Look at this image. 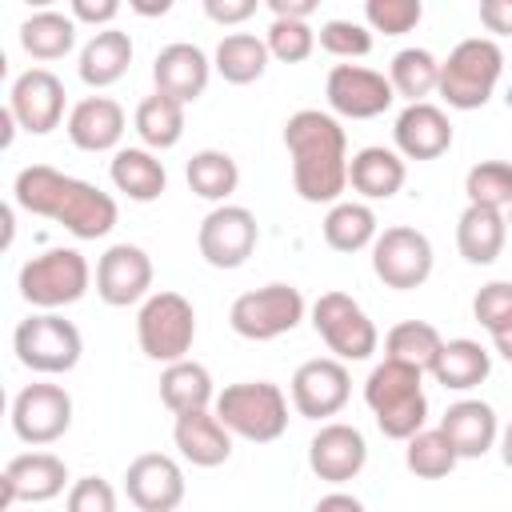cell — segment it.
Listing matches in <instances>:
<instances>
[{
	"label": "cell",
	"mask_w": 512,
	"mask_h": 512,
	"mask_svg": "<svg viewBox=\"0 0 512 512\" xmlns=\"http://www.w3.org/2000/svg\"><path fill=\"white\" fill-rule=\"evenodd\" d=\"M304 292L296 284H264V288H252V292H240L228 308V324L236 336L244 340H276L284 332H292L300 320H304Z\"/></svg>",
	"instance_id": "cell-9"
},
{
	"label": "cell",
	"mask_w": 512,
	"mask_h": 512,
	"mask_svg": "<svg viewBox=\"0 0 512 512\" xmlns=\"http://www.w3.org/2000/svg\"><path fill=\"white\" fill-rule=\"evenodd\" d=\"M292 408L304 416V420H328L336 416L348 396H352V376L344 368V360L336 356H316V360H304L296 372H292Z\"/></svg>",
	"instance_id": "cell-15"
},
{
	"label": "cell",
	"mask_w": 512,
	"mask_h": 512,
	"mask_svg": "<svg viewBox=\"0 0 512 512\" xmlns=\"http://www.w3.org/2000/svg\"><path fill=\"white\" fill-rule=\"evenodd\" d=\"M368 464V440L356 424L344 420H328L320 424V432L308 440V468L328 480V484H348L364 472Z\"/></svg>",
	"instance_id": "cell-20"
},
{
	"label": "cell",
	"mask_w": 512,
	"mask_h": 512,
	"mask_svg": "<svg viewBox=\"0 0 512 512\" xmlns=\"http://www.w3.org/2000/svg\"><path fill=\"white\" fill-rule=\"evenodd\" d=\"M184 180L200 200L228 204V196L240 188V164L224 148H200L184 164Z\"/></svg>",
	"instance_id": "cell-35"
},
{
	"label": "cell",
	"mask_w": 512,
	"mask_h": 512,
	"mask_svg": "<svg viewBox=\"0 0 512 512\" xmlns=\"http://www.w3.org/2000/svg\"><path fill=\"white\" fill-rule=\"evenodd\" d=\"M172 440H176L180 456H184L192 468H220V464L232 456V432L216 420L212 408L176 416Z\"/></svg>",
	"instance_id": "cell-25"
},
{
	"label": "cell",
	"mask_w": 512,
	"mask_h": 512,
	"mask_svg": "<svg viewBox=\"0 0 512 512\" xmlns=\"http://www.w3.org/2000/svg\"><path fill=\"white\" fill-rule=\"evenodd\" d=\"M364 404L376 416V428L388 440H412L428 424L424 372L400 360H380L364 380Z\"/></svg>",
	"instance_id": "cell-3"
},
{
	"label": "cell",
	"mask_w": 512,
	"mask_h": 512,
	"mask_svg": "<svg viewBox=\"0 0 512 512\" xmlns=\"http://www.w3.org/2000/svg\"><path fill=\"white\" fill-rule=\"evenodd\" d=\"M16 284H20L24 304H32L36 312H56V308L76 304L88 292L92 268H88L84 252H76V248H48L20 268Z\"/></svg>",
	"instance_id": "cell-7"
},
{
	"label": "cell",
	"mask_w": 512,
	"mask_h": 512,
	"mask_svg": "<svg viewBox=\"0 0 512 512\" xmlns=\"http://www.w3.org/2000/svg\"><path fill=\"white\" fill-rule=\"evenodd\" d=\"M312 512H368V508H364V500H356L352 492H328V496L316 500Z\"/></svg>",
	"instance_id": "cell-50"
},
{
	"label": "cell",
	"mask_w": 512,
	"mask_h": 512,
	"mask_svg": "<svg viewBox=\"0 0 512 512\" xmlns=\"http://www.w3.org/2000/svg\"><path fill=\"white\" fill-rule=\"evenodd\" d=\"M440 432L452 440L460 460H480L500 440V420H496V408L484 400H456L440 416Z\"/></svg>",
	"instance_id": "cell-24"
},
{
	"label": "cell",
	"mask_w": 512,
	"mask_h": 512,
	"mask_svg": "<svg viewBox=\"0 0 512 512\" xmlns=\"http://www.w3.org/2000/svg\"><path fill=\"white\" fill-rule=\"evenodd\" d=\"M504 220H508V228H512V208H508V216H504Z\"/></svg>",
	"instance_id": "cell-54"
},
{
	"label": "cell",
	"mask_w": 512,
	"mask_h": 512,
	"mask_svg": "<svg viewBox=\"0 0 512 512\" xmlns=\"http://www.w3.org/2000/svg\"><path fill=\"white\" fill-rule=\"evenodd\" d=\"M432 240L412 224H392L372 244V272L384 288L412 292L432 276Z\"/></svg>",
	"instance_id": "cell-11"
},
{
	"label": "cell",
	"mask_w": 512,
	"mask_h": 512,
	"mask_svg": "<svg viewBox=\"0 0 512 512\" xmlns=\"http://www.w3.org/2000/svg\"><path fill=\"white\" fill-rule=\"evenodd\" d=\"M132 128L140 136V144L148 152H164V148H176L180 136H184V104L164 96V92H152L136 104V116H132Z\"/></svg>",
	"instance_id": "cell-33"
},
{
	"label": "cell",
	"mask_w": 512,
	"mask_h": 512,
	"mask_svg": "<svg viewBox=\"0 0 512 512\" xmlns=\"http://www.w3.org/2000/svg\"><path fill=\"white\" fill-rule=\"evenodd\" d=\"M404 464L420 480H444L460 464V456L440 428H420L412 440H404Z\"/></svg>",
	"instance_id": "cell-39"
},
{
	"label": "cell",
	"mask_w": 512,
	"mask_h": 512,
	"mask_svg": "<svg viewBox=\"0 0 512 512\" xmlns=\"http://www.w3.org/2000/svg\"><path fill=\"white\" fill-rule=\"evenodd\" d=\"M488 372H492V352L480 340H468V336L444 340V348L432 364V380L452 388V392H468V388L484 384Z\"/></svg>",
	"instance_id": "cell-31"
},
{
	"label": "cell",
	"mask_w": 512,
	"mask_h": 512,
	"mask_svg": "<svg viewBox=\"0 0 512 512\" xmlns=\"http://www.w3.org/2000/svg\"><path fill=\"white\" fill-rule=\"evenodd\" d=\"M160 400L172 416H184V412H204L216 404V388H212V372L196 360H176V364H164L160 372Z\"/></svg>",
	"instance_id": "cell-30"
},
{
	"label": "cell",
	"mask_w": 512,
	"mask_h": 512,
	"mask_svg": "<svg viewBox=\"0 0 512 512\" xmlns=\"http://www.w3.org/2000/svg\"><path fill=\"white\" fill-rule=\"evenodd\" d=\"M256 12V0H204V16L212 24H244Z\"/></svg>",
	"instance_id": "cell-47"
},
{
	"label": "cell",
	"mask_w": 512,
	"mask_h": 512,
	"mask_svg": "<svg viewBox=\"0 0 512 512\" xmlns=\"http://www.w3.org/2000/svg\"><path fill=\"white\" fill-rule=\"evenodd\" d=\"M472 316L488 336H500L512 328V280H488L472 296Z\"/></svg>",
	"instance_id": "cell-42"
},
{
	"label": "cell",
	"mask_w": 512,
	"mask_h": 512,
	"mask_svg": "<svg viewBox=\"0 0 512 512\" xmlns=\"http://www.w3.org/2000/svg\"><path fill=\"white\" fill-rule=\"evenodd\" d=\"M124 128H128V116L112 96H84L72 104L64 120V132L80 152H120Z\"/></svg>",
	"instance_id": "cell-22"
},
{
	"label": "cell",
	"mask_w": 512,
	"mask_h": 512,
	"mask_svg": "<svg viewBox=\"0 0 512 512\" xmlns=\"http://www.w3.org/2000/svg\"><path fill=\"white\" fill-rule=\"evenodd\" d=\"M440 348H444V336L428 320H400L384 336V356L400 360V364H412L420 372H432Z\"/></svg>",
	"instance_id": "cell-38"
},
{
	"label": "cell",
	"mask_w": 512,
	"mask_h": 512,
	"mask_svg": "<svg viewBox=\"0 0 512 512\" xmlns=\"http://www.w3.org/2000/svg\"><path fill=\"white\" fill-rule=\"evenodd\" d=\"M72 428V396L60 384H28L12 400V432L32 444H56Z\"/></svg>",
	"instance_id": "cell-14"
},
{
	"label": "cell",
	"mask_w": 512,
	"mask_h": 512,
	"mask_svg": "<svg viewBox=\"0 0 512 512\" xmlns=\"http://www.w3.org/2000/svg\"><path fill=\"white\" fill-rule=\"evenodd\" d=\"M464 192H468V204H480V208H512V164L508 160H480L468 168L464 176Z\"/></svg>",
	"instance_id": "cell-40"
},
{
	"label": "cell",
	"mask_w": 512,
	"mask_h": 512,
	"mask_svg": "<svg viewBox=\"0 0 512 512\" xmlns=\"http://www.w3.org/2000/svg\"><path fill=\"white\" fill-rule=\"evenodd\" d=\"M320 48L336 60H360L372 52V28L368 24H356V20H324L320 32H316Z\"/></svg>",
	"instance_id": "cell-41"
},
{
	"label": "cell",
	"mask_w": 512,
	"mask_h": 512,
	"mask_svg": "<svg viewBox=\"0 0 512 512\" xmlns=\"http://www.w3.org/2000/svg\"><path fill=\"white\" fill-rule=\"evenodd\" d=\"M192 340H196V308L188 296L164 288V292H152L140 312H136V344L148 360L156 364H176V360H188L192 352Z\"/></svg>",
	"instance_id": "cell-6"
},
{
	"label": "cell",
	"mask_w": 512,
	"mask_h": 512,
	"mask_svg": "<svg viewBox=\"0 0 512 512\" xmlns=\"http://www.w3.org/2000/svg\"><path fill=\"white\" fill-rule=\"evenodd\" d=\"M68 484V464L56 452H20L4 464L0 476V508H16V504H44L52 496H60Z\"/></svg>",
	"instance_id": "cell-17"
},
{
	"label": "cell",
	"mask_w": 512,
	"mask_h": 512,
	"mask_svg": "<svg viewBox=\"0 0 512 512\" xmlns=\"http://www.w3.org/2000/svg\"><path fill=\"white\" fill-rule=\"evenodd\" d=\"M504 72V52L492 36H468L460 40L448 60H440V96L456 112H476L492 100Z\"/></svg>",
	"instance_id": "cell-4"
},
{
	"label": "cell",
	"mask_w": 512,
	"mask_h": 512,
	"mask_svg": "<svg viewBox=\"0 0 512 512\" xmlns=\"http://www.w3.org/2000/svg\"><path fill=\"white\" fill-rule=\"evenodd\" d=\"M480 24L492 36H512V0H480Z\"/></svg>",
	"instance_id": "cell-48"
},
{
	"label": "cell",
	"mask_w": 512,
	"mask_h": 512,
	"mask_svg": "<svg viewBox=\"0 0 512 512\" xmlns=\"http://www.w3.org/2000/svg\"><path fill=\"white\" fill-rule=\"evenodd\" d=\"M264 44H268V52H272L276 60H284V64H300V60L312 56V48H316V32H312L304 20H272Z\"/></svg>",
	"instance_id": "cell-44"
},
{
	"label": "cell",
	"mask_w": 512,
	"mask_h": 512,
	"mask_svg": "<svg viewBox=\"0 0 512 512\" xmlns=\"http://www.w3.org/2000/svg\"><path fill=\"white\" fill-rule=\"evenodd\" d=\"M504 240H508V220L504 212L496 208H480V204H468L456 220V248L468 264L484 268L492 264L500 252H504Z\"/></svg>",
	"instance_id": "cell-29"
},
{
	"label": "cell",
	"mask_w": 512,
	"mask_h": 512,
	"mask_svg": "<svg viewBox=\"0 0 512 512\" xmlns=\"http://www.w3.org/2000/svg\"><path fill=\"white\" fill-rule=\"evenodd\" d=\"M212 412H216V420L232 436L252 440V444H272L288 428V396L272 380H240V384H228L224 392H216Z\"/></svg>",
	"instance_id": "cell-5"
},
{
	"label": "cell",
	"mask_w": 512,
	"mask_h": 512,
	"mask_svg": "<svg viewBox=\"0 0 512 512\" xmlns=\"http://www.w3.org/2000/svg\"><path fill=\"white\" fill-rule=\"evenodd\" d=\"M492 348L512 364V328H508V332H500V336H492Z\"/></svg>",
	"instance_id": "cell-52"
},
{
	"label": "cell",
	"mask_w": 512,
	"mask_h": 512,
	"mask_svg": "<svg viewBox=\"0 0 512 512\" xmlns=\"http://www.w3.org/2000/svg\"><path fill=\"white\" fill-rule=\"evenodd\" d=\"M424 16V4L420 0H368L364 4V24L372 32H384V36H404L420 24Z\"/></svg>",
	"instance_id": "cell-43"
},
{
	"label": "cell",
	"mask_w": 512,
	"mask_h": 512,
	"mask_svg": "<svg viewBox=\"0 0 512 512\" xmlns=\"http://www.w3.org/2000/svg\"><path fill=\"white\" fill-rule=\"evenodd\" d=\"M132 8H136L140 16H164L172 4H168V0H160V4H132Z\"/></svg>",
	"instance_id": "cell-53"
},
{
	"label": "cell",
	"mask_w": 512,
	"mask_h": 512,
	"mask_svg": "<svg viewBox=\"0 0 512 512\" xmlns=\"http://www.w3.org/2000/svg\"><path fill=\"white\" fill-rule=\"evenodd\" d=\"M404 180H408V164L396 148L368 144L348 160V188L360 192L364 200H392L404 188Z\"/></svg>",
	"instance_id": "cell-26"
},
{
	"label": "cell",
	"mask_w": 512,
	"mask_h": 512,
	"mask_svg": "<svg viewBox=\"0 0 512 512\" xmlns=\"http://www.w3.org/2000/svg\"><path fill=\"white\" fill-rule=\"evenodd\" d=\"M268 12L272 20H304L316 12V0H268Z\"/></svg>",
	"instance_id": "cell-49"
},
{
	"label": "cell",
	"mask_w": 512,
	"mask_h": 512,
	"mask_svg": "<svg viewBox=\"0 0 512 512\" xmlns=\"http://www.w3.org/2000/svg\"><path fill=\"white\" fill-rule=\"evenodd\" d=\"M64 512H116V488L104 476H80L68 488Z\"/></svg>",
	"instance_id": "cell-45"
},
{
	"label": "cell",
	"mask_w": 512,
	"mask_h": 512,
	"mask_svg": "<svg viewBox=\"0 0 512 512\" xmlns=\"http://www.w3.org/2000/svg\"><path fill=\"white\" fill-rule=\"evenodd\" d=\"M272 52L260 36L252 32H228L220 44H216V56H212V68L228 80V84H256L268 68Z\"/></svg>",
	"instance_id": "cell-36"
},
{
	"label": "cell",
	"mask_w": 512,
	"mask_h": 512,
	"mask_svg": "<svg viewBox=\"0 0 512 512\" xmlns=\"http://www.w3.org/2000/svg\"><path fill=\"white\" fill-rule=\"evenodd\" d=\"M12 200H16V208H24L32 216L64 224L76 240L108 236L116 228V216H120V208L108 192H100L96 184H88L80 176L52 168V164L20 168L12 180Z\"/></svg>",
	"instance_id": "cell-1"
},
{
	"label": "cell",
	"mask_w": 512,
	"mask_h": 512,
	"mask_svg": "<svg viewBox=\"0 0 512 512\" xmlns=\"http://www.w3.org/2000/svg\"><path fill=\"white\" fill-rule=\"evenodd\" d=\"M12 348H16V360L24 368H32L40 376H60V372H72L80 364L84 336L60 312H32L28 320L16 324Z\"/></svg>",
	"instance_id": "cell-8"
},
{
	"label": "cell",
	"mask_w": 512,
	"mask_h": 512,
	"mask_svg": "<svg viewBox=\"0 0 512 512\" xmlns=\"http://www.w3.org/2000/svg\"><path fill=\"white\" fill-rule=\"evenodd\" d=\"M20 48L32 60H64L76 48V20H72V12H56V8L32 12L20 24Z\"/></svg>",
	"instance_id": "cell-32"
},
{
	"label": "cell",
	"mask_w": 512,
	"mask_h": 512,
	"mask_svg": "<svg viewBox=\"0 0 512 512\" xmlns=\"http://www.w3.org/2000/svg\"><path fill=\"white\" fill-rule=\"evenodd\" d=\"M152 80H156V92L180 100V104H192L204 96L208 80H212V60L204 56V48L188 44V40H176V44H164L152 60Z\"/></svg>",
	"instance_id": "cell-21"
},
{
	"label": "cell",
	"mask_w": 512,
	"mask_h": 512,
	"mask_svg": "<svg viewBox=\"0 0 512 512\" xmlns=\"http://www.w3.org/2000/svg\"><path fill=\"white\" fill-rule=\"evenodd\" d=\"M108 176H112V188L124 192L136 204H152L168 188V172L156 160V152H148V148H120V152H112Z\"/></svg>",
	"instance_id": "cell-27"
},
{
	"label": "cell",
	"mask_w": 512,
	"mask_h": 512,
	"mask_svg": "<svg viewBox=\"0 0 512 512\" xmlns=\"http://www.w3.org/2000/svg\"><path fill=\"white\" fill-rule=\"evenodd\" d=\"M8 112L32 136H48L64 120V80L52 68H28L12 80Z\"/></svg>",
	"instance_id": "cell-19"
},
{
	"label": "cell",
	"mask_w": 512,
	"mask_h": 512,
	"mask_svg": "<svg viewBox=\"0 0 512 512\" xmlns=\"http://www.w3.org/2000/svg\"><path fill=\"white\" fill-rule=\"evenodd\" d=\"M324 244L336 248V252H360V248H372L376 236H380V224H376V212L364 204V200H340L328 208L324 224Z\"/></svg>",
	"instance_id": "cell-34"
},
{
	"label": "cell",
	"mask_w": 512,
	"mask_h": 512,
	"mask_svg": "<svg viewBox=\"0 0 512 512\" xmlns=\"http://www.w3.org/2000/svg\"><path fill=\"white\" fill-rule=\"evenodd\" d=\"M260 240V224L244 204H216L200 228H196V248L212 268H240Z\"/></svg>",
	"instance_id": "cell-12"
},
{
	"label": "cell",
	"mask_w": 512,
	"mask_h": 512,
	"mask_svg": "<svg viewBox=\"0 0 512 512\" xmlns=\"http://www.w3.org/2000/svg\"><path fill=\"white\" fill-rule=\"evenodd\" d=\"M392 140L404 160H436L452 148V120L432 100L404 104V112L392 124Z\"/></svg>",
	"instance_id": "cell-23"
},
{
	"label": "cell",
	"mask_w": 512,
	"mask_h": 512,
	"mask_svg": "<svg viewBox=\"0 0 512 512\" xmlns=\"http://www.w3.org/2000/svg\"><path fill=\"white\" fill-rule=\"evenodd\" d=\"M312 328L316 336L328 344V352L336 360H368L380 344L376 324L368 320V312L348 296V292H320L312 304Z\"/></svg>",
	"instance_id": "cell-10"
},
{
	"label": "cell",
	"mask_w": 512,
	"mask_h": 512,
	"mask_svg": "<svg viewBox=\"0 0 512 512\" xmlns=\"http://www.w3.org/2000/svg\"><path fill=\"white\" fill-rule=\"evenodd\" d=\"M120 16V4L116 0H72V20L76 24H96L100 28H112V20Z\"/></svg>",
	"instance_id": "cell-46"
},
{
	"label": "cell",
	"mask_w": 512,
	"mask_h": 512,
	"mask_svg": "<svg viewBox=\"0 0 512 512\" xmlns=\"http://www.w3.org/2000/svg\"><path fill=\"white\" fill-rule=\"evenodd\" d=\"M324 96H328L332 116H344V120L384 116L396 100L392 80L376 68H364V64H332V72L324 80Z\"/></svg>",
	"instance_id": "cell-13"
},
{
	"label": "cell",
	"mask_w": 512,
	"mask_h": 512,
	"mask_svg": "<svg viewBox=\"0 0 512 512\" xmlns=\"http://www.w3.org/2000/svg\"><path fill=\"white\" fill-rule=\"evenodd\" d=\"M284 148L292 156V188L304 204H340L348 188V136L332 112L300 108L284 120Z\"/></svg>",
	"instance_id": "cell-2"
},
{
	"label": "cell",
	"mask_w": 512,
	"mask_h": 512,
	"mask_svg": "<svg viewBox=\"0 0 512 512\" xmlns=\"http://www.w3.org/2000/svg\"><path fill=\"white\" fill-rule=\"evenodd\" d=\"M128 64H132V40H128V32H120V28H100V32H92V40L80 48L76 72H80V80H84L88 88H108V84L124 80Z\"/></svg>",
	"instance_id": "cell-28"
},
{
	"label": "cell",
	"mask_w": 512,
	"mask_h": 512,
	"mask_svg": "<svg viewBox=\"0 0 512 512\" xmlns=\"http://www.w3.org/2000/svg\"><path fill=\"white\" fill-rule=\"evenodd\" d=\"M392 92L404 96L408 104H424L440 88V60L428 48H400L388 64Z\"/></svg>",
	"instance_id": "cell-37"
},
{
	"label": "cell",
	"mask_w": 512,
	"mask_h": 512,
	"mask_svg": "<svg viewBox=\"0 0 512 512\" xmlns=\"http://www.w3.org/2000/svg\"><path fill=\"white\" fill-rule=\"evenodd\" d=\"M496 444H500V460L512 468V420L500 428V440H496Z\"/></svg>",
	"instance_id": "cell-51"
},
{
	"label": "cell",
	"mask_w": 512,
	"mask_h": 512,
	"mask_svg": "<svg viewBox=\"0 0 512 512\" xmlns=\"http://www.w3.org/2000/svg\"><path fill=\"white\" fill-rule=\"evenodd\" d=\"M96 296L108 308L144 304L152 296V256L140 244H112L96 260Z\"/></svg>",
	"instance_id": "cell-16"
},
{
	"label": "cell",
	"mask_w": 512,
	"mask_h": 512,
	"mask_svg": "<svg viewBox=\"0 0 512 512\" xmlns=\"http://www.w3.org/2000/svg\"><path fill=\"white\" fill-rule=\"evenodd\" d=\"M124 496L140 512H176L184 504V468L168 452H140L124 468Z\"/></svg>",
	"instance_id": "cell-18"
}]
</instances>
